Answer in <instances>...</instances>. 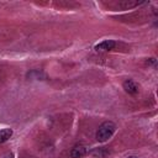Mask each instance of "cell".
Listing matches in <instances>:
<instances>
[{
	"instance_id": "obj_8",
	"label": "cell",
	"mask_w": 158,
	"mask_h": 158,
	"mask_svg": "<svg viewBox=\"0 0 158 158\" xmlns=\"http://www.w3.org/2000/svg\"><path fill=\"white\" fill-rule=\"evenodd\" d=\"M127 158H137V157H135V156H130V157H127Z\"/></svg>"
},
{
	"instance_id": "obj_4",
	"label": "cell",
	"mask_w": 158,
	"mask_h": 158,
	"mask_svg": "<svg viewBox=\"0 0 158 158\" xmlns=\"http://www.w3.org/2000/svg\"><path fill=\"white\" fill-rule=\"evenodd\" d=\"M122 86H123L125 91L128 93V94H136V93L138 91V86H137L136 83H135L133 80H131V79L125 80L123 84H122Z\"/></svg>"
},
{
	"instance_id": "obj_2",
	"label": "cell",
	"mask_w": 158,
	"mask_h": 158,
	"mask_svg": "<svg viewBox=\"0 0 158 158\" xmlns=\"http://www.w3.org/2000/svg\"><path fill=\"white\" fill-rule=\"evenodd\" d=\"M115 46H116V42L115 41H112V40H105V41L98 43L94 48L98 52H102V51H111V49L115 48Z\"/></svg>"
},
{
	"instance_id": "obj_6",
	"label": "cell",
	"mask_w": 158,
	"mask_h": 158,
	"mask_svg": "<svg viewBox=\"0 0 158 158\" xmlns=\"http://www.w3.org/2000/svg\"><path fill=\"white\" fill-rule=\"evenodd\" d=\"M139 4H141V2H137V1H133V2H131V1H122V2L118 4V6H121L123 10H128V9L135 7V6L139 5Z\"/></svg>"
},
{
	"instance_id": "obj_5",
	"label": "cell",
	"mask_w": 158,
	"mask_h": 158,
	"mask_svg": "<svg viewBox=\"0 0 158 158\" xmlns=\"http://www.w3.org/2000/svg\"><path fill=\"white\" fill-rule=\"evenodd\" d=\"M11 136H12V130L11 128H1L0 130V143L6 142Z\"/></svg>"
},
{
	"instance_id": "obj_1",
	"label": "cell",
	"mask_w": 158,
	"mask_h": 158,
	"mask_svg": "<svg viewBox=\"0 0 158 158\" xmlns=\"http://www.w3.org/2000/svg\"><path fill=\"white\" fill-rule=\"evenodd\" d=\"M115 131H116L115 123L111 121H105L99 126V128L96 131V139L99 142H106L109 138L112 137Z\"/></svg>"
},
{
	"instance_id": "obj_3",
	"label": "cell",
	"mask_w": 158,
	"mask_h": 158,
	"mask_svg": "<svg viewBox=\"0 0 158 158\" xmlns=\"http://www.w3.org/2000/svg\"><path fill=\"white\" fill-rule=\"evenodd\" d=\"M86 152H88V149H86L85 146H83V144H77V146H74V147L72 148V151H70V157H72V158H81L83 156L86 154Z\"/></svg>"
},
{
	"instance_id": "obj_7",
	"label": "cell",
	"mask_w": 158,
	"mask_h": 158,
	"mask_svg": "<svg viewBox=\"0 0 158 158\" xmlns=\"http://www.w3.org/2000/svg\"><path fill=\"white\" fill-rule=\"evenodd\" d=\"M12 157H14V156H12V154L10 153V154H6V156H5L4 158H12Z\"/></svg>"
}]
</instances>
